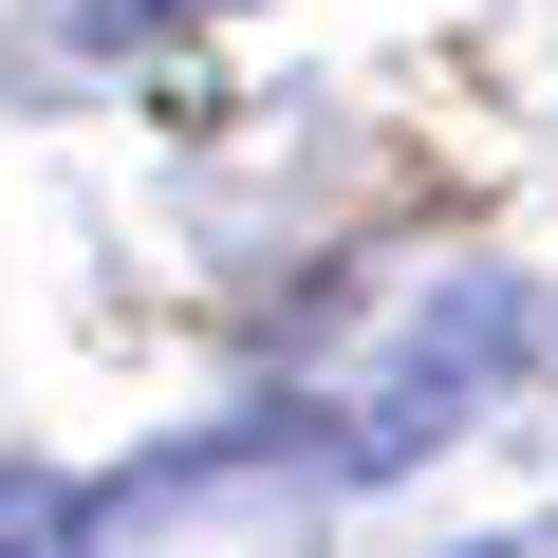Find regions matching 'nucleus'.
Listing matches in <instances>:
<instances>
[{
	"label": "nucleus",
	"instance_id": "obj_1",
	"mask_svg": "<svg viewBox=\"0 0 558 558\" xmlns=\"http://www.w3.org/2000/svg\"><path fill=\"white\" fill-rule=\"evenodd\" d=\"M521 354H539V299H521V279H447V299H428V317H410V336H391V354L336 391V428H299V447H317V484L428 465V447H447V428H465V410H484Z\"/></svg>",
	"mask_w": 558,
	"mask_h": 558
},
{
	"label": "nucleus",
	"instance_id": "obj_2",
	"mask_svg": "<svg viewBox=\"0 0 558 558\" xmlns=\"http://www.w3.org/2000/svg\"><path fill=\"white\" fill-rule=\"evenodd\" d=\"M0 558H94V484H57V465H0Z\"/></svg>",
	"mask_w": 558,
	"mask_h": 558
},
{
	"label": "nucleus",
	"instance_id": "obj_3",
	"mask_svg": "<svg viewBox=\"0 0 558 558\" xmlns=\"http://www.w3.org/2000/svg\"><path fill=\"white\" fill-rule=\"evenodd\" d=\"M168 20H205V0H57V38H94V57H131V38H168Z\"/></svg>",
	"mask_w": 558,
	"mask_h": 558
}]
</instances>
